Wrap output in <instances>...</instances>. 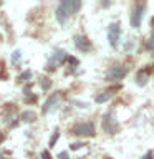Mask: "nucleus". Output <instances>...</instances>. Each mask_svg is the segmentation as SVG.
Wrapping results in <instances>:
<instances>
[{
	"label": "nucleus",
	"mask_w": 154,
	"mask_h": 159,
	"mask_svg": "<svg viewBox=\"0 0 154 159\" xmlns=\"http://www.w3.org/2000/svg\"><path fill=\"white\" fill-rule=\"evenodd\" d=\"M144 12H146V3H144V2L136 3V5L133 7L131 17H129V22H131V27H133V28H139V27H141Z\"/></svg>",
	"instance_id": "7ed1b4c3"
},
{
	"label": "nucleus",
	"mask_w": 154,
	"mask_h": 159,
	"mask_svg": "<svg viewBox=\"0 0 154 159\" xmlns=\"http://www.w3.org/2000/svg\"><path fill=\"white\" fill-rule=\"evenodd\" d=\"M119 38H121V23L113 22L108 27V43L111 45V48L119 47Z\"/></svg>",
	"instance_id": "20e7f679"
},
{
	"label": "nucleus",
	"mask_w": 154,
	"mask_h": 159,
	"mask_svg": "<svg viewBox=\"0 0 154 159\" xmlns=\"http://www.w3.org/2000/svg\"><path fill=\"white\" fill-rule=\"evenodd\" d=\"M58 136H60V133H58V131H55V133H53V138H52V141H50V148H53V144L57 143Z\"/></svg>",
	"instance_id": "dca6fc26"
},
{
	"label": "nucleus",
	"mask_w": 154,
	"mask_h": 159,
	"mask_svg": "<svg viewBox=\"0 0 154 159\" xmlns=\"http://www.w3.org/2000/svg\"><path fill=\"white\" fill-rule=\"evenodd\" d=\"M58 159H70V154H68V151L60 152V154H58Z\"/></svg>",
	"instance_id": "f3484780"
},
{
	"label": "nucleus",
	"mask_w": 154,
	"mask_h": 159,
	"mask_svg": "<svg viewBox=\"0 0 154 159\" xmlns=\"http://www.w3.org/2000/svg\"><path fill=\"white\" fill-rule=\"evenodd\" d=\"M103 129L106 131L108 134H116L119 131V123L116 119V114H114V111L111 113H106L103 116Z\"/></svg>",
	"instance_id": "423d86ee"
},
{
	"label": "nucleus",
	"mask_w": 154,
	"mask_h": 159,
	"mask_svg": "<svg viewBox=\"0 0 154 159\" xmlns=\"http://www.w3.org/2000/svg\"><path fill=\"white\" fill-rule=\"evenodd\" d=\"M128 75V66L124 65H113L106 70V80L108 81H119Z\"/></svg>",
	"instance_id": "39448f33"
},
{
	"label": "nucleus",
	"mask_w": 154,
	"mask_h": 159,
	"mask_svg": "<svg viewBox=\"0 0 154 159\" xmlns=\"http://www.w3.org/2000/svg\"><path fill=\"white\" fill-rule=\"evenodd\" d=\"M66 52L65 50H55L53 55L50 57L48 60V70H55V68H58L60 65H63V61L66 60Z\"/></svg>",
	"instance_id": "0eeeda50"
},
{
	"label": "nucleus",
	"mask_w": 154,
	"mask_h": 159,
	"mask_svg": "<svg viewBox=\"0 0 154 159\" xmlns=\"http://www.w3.org/2000/svg\"><path fill=\"white\" fill-rule=\"evenodd\" d=\"M35 118H37V116H35L33 111H25L22 114V119H23L25 123H32V121H35Z\"/></svg>",
	"instance_id": "f8f14e48"
},
{
	"label": "nucleus",
	"mask_w": 154,
	"mask_h": 159,
	"mask_svg": "<svg viewBox=\"0 0 154 159\" xmlns=\"http://www.w3.org/2000/svg\"><path fill=\"white\" fill-rule=\"evenodd\" d=\"M75 47H76L79 52H83V53H86L91 50V42L84 37V35H75Z\"/></svg>",
	"instance_id": "1a4fd4ad"
},
{
	"label": "nucleus",
	"mask_w": 154,
	"mask_h": 159,
	"mask_svg": "<svg viewBox=\"0 0 154 159\" xmlns=\"http://www.w3.org/2000/svg\"><path fill=\"white\" fill-rule=\"evenodd\" d=\"M147 80H149V71L147 70H141V71H138L136 75V84L138 86H146V83H147Z\"/></svg>",
	"instance_id": "9d476101"
},
{
	"label": "nucleus",
	"mask_w": 154,
	"mask_h": 159,
	"mask_svg": "<svg viewBox=\"0 0 154 159\" xmlns=\"http://www.w3.org/2000/svg\"><path fill=\"white\" fill-rule=\"evenodd\" d=\"M40 84H42V88H43V89H48L50 86H52V81H50L48 78H45V76H43V78H40Z\"/></svg>",
	"instance_id": "ddd939ff"
},
{
	"label": "nucleus",
	"mask_w": 154,
	"mask_h": 159,
	"mask_svg": "<svg viewBox=\"0 0 154 159\" xmlns=\"http://www.w3.org/2000/svg\"><path fill=\"white\" fill-rule=\"evenodd\" d=\"M60 99H61V94L60 93H53L52 96H50L47 101H45V104H43V114H48V113H52L55 108H57V104L60 103Z\"/></svg>",
	"instance_id": "6e6552de"
},
{
	"label": "nucleus",
	"mask_w": 154,
	"mask_h": 159,
	"mask_svg": "<svg viewBox=\"0 0 154 159\" xmlns=\"http://www.w3.org/2000/svg\"><path fill=\"white\" fill-rule=\"evenodd\" d=\"M141 159H154V152H152V151H149V152L144 154V156H143Z\"/></svg>",
	"instance_id": "6ab92c4d"
},
{
	"label": "nucleus",
	"mask_w": 154,
	"mask_h": 159,
	"mask_svg": "<svg viewBox=\"0 0 154 159\" xmlns=\"http://www.w3.org/2000/svg\"><path fill=\"white\" fill-rule=\"evenodd\" d=\"M79 8H81V2H79V0H63V2L57 7V12H55L58 23L65 25Z\"/></svg>",
	"instance_id": "f257e3e1"
},
{
	"label": "nucleus",
	"mask_w": 154,
	"mask_h": 159,
	"mask_svg": "<svg viewBox=\"0 0 154 159\" xmlns=\"http://www.w3.org/2000/svg\"><path fill=\"white\" fill-rule=\"evenodd\" d=\"M111 96H113L111 91H103V93H99V94H96V96H94V101L101 104V103H106Z\"/></svg>",
	"instance_id": "9b49d317"
},
{
	"label": "nucleus",
	"mask_w": 154,
	"mask_h": 159,
	"mask_svg": "<svg viewBox=\"0 0 154 159\" xmlns=\"http://www.w3.org/2000/svg\"><path fill=\"white\" fill-rule=\"evenodd\" d=\"M42 157H43V159H52V156L48 154V151H43V152H42Z\"/></svg>",
	"instance_id": "aec40b11"
},
{
	"label": "nucleus",
	"mask_w": 154,
	"mask_h": 159,
	"mask_svg": "<svg viewBox=\"0 0 154 159\" xmlns=\"http://www.w3.org/2000/svg\"><path fill=\"white\" fill-rule=\"evenodd\" d=\"M71 134L76 136H84V138H93L94 136V126L89 121H79L71 128Z\"/></svg>",
	"instance_id": "f03ea898"
},
{
	"label": "nucleus",
	"mask_w": 154,
	"mask_h": 159,
	"mask_svg": "<svg viewBox=\"0 0 154 159\" xmlns=\"http://www.w3.org/2000/svg\"><path fill=\"white\" fill-rule=\"evenodd\" d=\"M2 139H3V134H2V133H0V143H2Z\"/></svg>",
	"instance_id": "412c9836"
},
{
	"label": "nucleus",
	"mask_w": 154,
	"mask_h": 159,
	"mask_svg": "<svg viewBox=\"0 0 154 159\" xmlns=\"http://www.w3.org/2000/svg\"><path fill=\"white\" fill-rule=\"evenodd\" d=\"M104 159H109V157H104Z\"/></svg>",
	"instance_id": "4be33fe9"
},
{
	"label": "nucleus",
	"mask_w": 154,
	"mask_h": 159,
	"mask_svg": "<svg viewBox=\"0 0 154 159\" xmlns=\"http://www.w3.org/2000/svg\"><path fill=\"white\" fill-rule=\"evenodd\" d=\"M146 48H147V50H154V32L151 33V37H147V42H146Z\"/></svg>",
	"instance_id": "4468645a"
},
{
	"label": "nucleus",
	"mask_w": 154,
	"mask_h": 159,
	"mask_svg": "<svg viewBox=\"0 0 154 159\" xmlns=\"http://www.w3.org/2000/svg\"><path fill=\"white\" fill-rule=\"evenodd\" d=\"M84 146L83 143H73V144H70V149H71V151H78V149H81Z\"/></svg>",
	"instance_id": "2eb2a0df"
},
{
	"label": "nucleus",
	"mask_w": 154,
	"mask_h": 159,
	"mask_svg": "<svg viewBox=\"0 0 154 159\" xmlns=\"http://www.w3.org/2000/svg\"><path fill=\"white\" fill-rule=\"evenodd\" d=\"M30 76H32V73H30V71H25V73L22 75V76H20V80H22V81H27V80H28Z\"/></svg>",
	"instance_id": "a211bd4d"
}]
</instances>
